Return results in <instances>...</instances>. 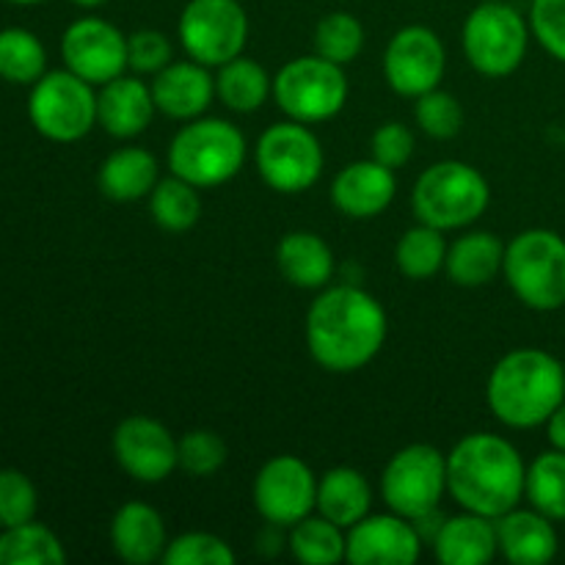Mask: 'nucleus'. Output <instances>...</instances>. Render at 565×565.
<instances>
[{
  "label": "nucleus",
  "instance_id": "29",
  "mask_svg": "<svg viewBox=\"0 0 565 565\" xmlns=\"http://www.w3.org/2000/svg\"><path fill=\"white\" fill-rule=\"evenodd\" d=\"M64 561V544L44 524L25 522L0 533V565H61Z\"/></svg>",
  "mask_w": 565,
  "mask_h": 565
},
{
  "label": "nucleus",
  "instance_id": "9",
  "mask_svg": "<svg viewBox=\"0 0 565 565\" xmlns=\"http://www.w3.org/2000/svg\"><path fill=\"white\" fill-rule=\"evenodd\" d=\"M447 494V456L434 445H408L390 458L381 475L386 508L408 522L430 519Z\"/></svg>",
  "mask_w": 565,
  "mask_h": 565
},
{
  "label": "nucleus",
  "instance_id": "38",
  "mask_svg": "<svg viewBox=\"0 0 565 565\" xmlns=\"http://www.w3.org/2000/svg\"><path fill=\"white\" fill-rule=\"evenodd\" d=\"M39 508L36 486L20 469H0V527L33 522Z\"/></svg>",
  "mask_w": 565,
  "mask_h": 565
},
{
  "label": "nucleus",
  "instance_id": "39",
  "mask_svg": "<svg viewBox=\"0 0 565 565\" xmlns=\"http://www.w3.org/2000/svg\"><path fill=\"white\" fill-rule=\"evenodd\" d=\"M226 463V441L213 430H188L180 439V469L191 478H210Z\"/></svg>",
  "mask_w": 565,
  "mask_h": 565
},
{
  "label": "nucleus",
  "instance_id": "40",
  "mask_svg": "<svg viewBox=\"0 0 565 565\" xmlns=\"http://www.w3.org/2000/svg\"><path fill=\"white\" fill-rule=\"evenodd\" d=\"M171 55H174V47L163 31L141 28L127 36V66L136 75H158L174 61Z\"/></svg>",
  "mask_w": 565,
  "mask_h": 565
},
{
  "label": "nucleus",
  "instance_id": "20",
  "mask_svg": "<svg viewBox=\"0 0 565 565\" xmlns=\"http://www.w3.org/2000/svg\"><path fill=\"white\" fill-rule=\"evenodd\" d=\"M152 86L130 75H119L99 86L97 125L114 138H136L154 119Z\"/></svg>",
  "mask_w": 565,
  "mask_h": 565
},
{
  "label": "nucleus",
  "instance_id": "36",
  "mask_svg": "<svg viewBox=\"0 0 565 565\" xmlns=\"http://www.w3.org/2000/svg\"><path fill=\"white\" fill-rule=\"evenodd\" d=\"M414 119L425 136L436 138V141H450L461 132L463 108L450 92L430 88V92L419 94L414 103Z\"/></svg>",
  "mask_w": 565,
  "mask_h": 565
},
{
  "label": "nucleus",
  "instance_id": "5",
  "mask_svg": "<svg viewBox=\"0 0 565 565\" xmlns=\"http://www.w3.org/2000/svg\"><path fill=\"white\" fill-rule=\"evenodd\" d=\"M169 169L199 191L230 182L246 160V138L226 119H191L169 143Z\"/></svg>",
  "mask_w": 565,
  "mask_h": 565
},
{
  "label": "nucleus",
  "instance_id": "43",
  "mask_svg": "<svg viewBox=\"0 0 565 565\" xmlns=\"http://www.w3.org/2000/svg\"><path fill=\"white\" fill-rule=\"evenodd\" d=\"M546 436H550L555 450L565 452V401L557 406V412L546 419Z\"/></svg>",
  "mask_w": 565,
  "mask_h": 565
},
{
  "label": "nucleus",
  "instance_id": "22",
  "mask_svg": "<svg viewBox=\"0 0 565 565\" xmlns=\"http://www.w3.org/2000/svg\"><path fill=\"white\" fill-rule=\"evenodd\" d=\"M110 546L130 565L163 561L169 546L163 516L147 502H125L110 522Z\"/></svg>",
  "mask_w": 565,
  "mask_h": 565
},
{
  "label": "nucleus",
  "instance_id": "10",
  "mask_svg": "<svg viewBox=\"0 0 565 565\" xmlns=\"http://www.w3.org/2000/svg\"><path fill=\"white\" fill-rule=\"evenodd\" d=\"M28 116L39 136L58 143H75L97 125L94 86L70 70L44 72L31 86Z\"/></svg>",
  "mask_w": 565,
  "mask_h": 565
},
{
  "label": "nucleus",
  "instance_id": "25",
  "mask_svg": "<svg viewBox=\"0 0 565 565\" xmlns=\"http://www.w3.org/2000/svg\"><path fill=\"white\" fill-rule=\"evenodd\" d=\"M315 511L334 522L337 527L351 530L373 511V489L359 469L334 467L318 478V508Z\"/></svg>",
  "mask_w": 565,
  "mask_h": 565
},
{
  "label": "nucleus",
  "instance_id": "16",
  "mask_svg": "<svg viewBox=\"0 0 565 565\" xmlns=\"http://www.w3.org/2000/svg\"><path fill=\"white\" fill-rule=\"evenodd\" d=\"M114 456L138 483H163L180 469V439L152 417H127L114 430Z\"/></svg>",
  "mask_w": 565,
  "mask_h": 565
},
{
  "label": "nucleus",
  "instance_id": "12",
  "mask_svg": "<svg viewBox=\"0 0 565 565\" xmlns=\"http://www.w3.org/2000/svg\"><path fill=\"white\" fill-rule=\"evenodd\" d=\"M177 36L188 58L224 66L246 50L248 14L241 0H188L177 22Z\"/></svg>",
  "mask_w": 565,
  "mask_h": 565
},
{
  "label": "nucleus",
  "instance_id": "42",
  "mask_svg": "<svg viewBox=\"0 0 565 565\" xmlns=\"http://www.w3.org/2000/svg\"><path fill=\"white\" fill-rule=\"evenodd\" d=\"M414 154V132L401 121H384L370 138V158L386 169H403Z\"/></svg>",
  "mask_w": 565,
  "mask_h": 565
},
{
  "label": "nucleus",
  "instance_id": "17",
  "mask_svg": "<svg viewBox=\"0 0 565 565\" xmlns=\"http://www.w3.org/2000/svg\"><path fill=\"white\" fill-rule=\"evenodd\" d=\"M423 555V533L397 513H367L345 530V561L353 565H412Z\"/></svg>",
  "mask_w": 565,
  "mask_h": 565
},
{
  "label": "nucleus",
  "instance_id": "2",
  "mask_svg": "<svg viewBox=\"0 0 565 565\" xmlns=\"http://www.w3.org/2000/svg\"><path fill=\"white\" fill-rule=\"evenodd\" d=\"M527 463L497 434H469L447 452V494L469 513L500 519L524 500Z\"/></svg>",
  "mask_w": 565,
  "mask_h": 565
},
{
  "label": "nucleus",
  "instance_id": "13",
  "mask_svg": "<svg viewBox=\"0 0 565 565\" xmlns=\"http://www.w3.org/2000/svg\"><path fill=\"white\" fill-rule=\"evenodd\" d=\"M254 508L274 527H292L318 508V478L298 456H276L254 478Z\"/></svg>",
  "mask_w": 565,
  "mask_h": 565
},
{
  "label": "nucleus",
  "instance_id": "35",
  "mask_svg": "<svg viewBox=\"0 0 565 565\" xmlns=\"http://www.w3.org/2000/svg\"><path fill=\"white\" fill-rule=\"evenodd\" d=\"M364 47V28L348 11H331L315 28V53L345 66L359 58Z\"/></svg>",
  "mask_w": 565,
  "mask_h": 565
},
{
  "label": "nucleus",
  "instance_id": "1",
  "mask_svg": "<svg viewBox=\"0 0 565 565\" xmlns=\"http://www.w3.org/2000/svg\"><path fill=\"white\" fill-rule=\"evenodd\" d=\"M386 342V312L362 287H329L307 312V348L329 373L367 367Z\"/></svg>",
  "mask_w": 565,
  "mask_h": 565
},
{
  "label": "nucleus",
  "instance_id": "28",
  "mask_svg": "<svg viewBox=\"0 0 565 565\" xmlns=\"http://www.w3.org/2000/svg\"><path fill=\"white\" fill-rule=\"evenodd\" d=\"M215 94L221 103L235 114H254L265 105V99L274 94V77L265 72L263 64L254 58L237 55V58L226 61L218 66V77H215Z\"/></svg>",
  "mask_w": 565,
  "mask_h": 565
},
{
  "label": "nucleus",
  "instance_id": "27",
  "mask_svg": "<svg viewBox=\"0 0 565 565\" xmlns=\"http://www.w3.org/2000/svg\"><path fill=\"white\" fill-rule=\"evenodd\" d=\"M97 185L114 202H138L158 185V160L141 147L116 149L99 166Z\"/></svg>",
  "mask_w": 565,
  "mask_h": 565
},
{
  "label": "nucleus",
  "instance_id": "33",
  "mask_svg": "<svg viewBox=\"0 0 565 565\" xmlns=\"http://www.w3.org/2000/svg\"><path fill=\"white\" fill-rule=\"evenodd\" d=\"M47 72V53L28 28L0 31V77L14 86H33Z\"/></svg>",
  "mask_w": 565,
  "mask_h": 565
},
{
  "label": "nucleus",
  "instance_id": "31",
  "mask_svg": "<svg viewBox=\"0 0 565 565\" xmlns=\"http://www.w3.org/2000/svg\"><path fill=\"white\" fill-rule=\"evenodd\" d=\"M447 241L445 232L436 230V226L417 224L412 230L403 232V237L397 241L395 248V263L406 279L425 281L434 279L447 263Z\"/></svg>",
  "mask_w": 565,
  "mask_h": 565
},
{
  "label": "nucleus",
  "instance_id": "23",
  "mask_svg": "<svg viewBox=\"0 0 565 565\" xmlns=\"http://www.w3.org/2000/svg\"><path fill=\"white\" fill-rule=\"evenodd\" d=\"M436 561L445 565H486L500 555L497 522L480 513L463 511L445 519L434 533Z\"/></svg>",
  "mask_w": 565,
  "mask_h": 565
},
{
  "label": "nucleus",
  "instance_id": "32",
  "mask_svg": "<svg viewBox=\"0 0 565 565\" xmlns=\"http://www.w3.org/2000/svg\"><path fill=\"white\" fill-rule=\"evenodd\" d=\"M290 544L292 557L298 563L307 565H337L345 561V530L337 527L326 516H312L296 522L290 527Z\"/></svg>",
  "mask_w": 565,
  "mask_h": 565
},
{
  "label": "nucleus",
  "instance_id": "34",
  "mask_svg": "<svg viewBox=\"0 0 565 565\" xmlns=\"http://www.w3.org/2000/svg\"><path fill=\"white\" fill-rule=\"evenodd\" d=\"M524 497L530 508L550 516L552 522H565V452H541L527 467Z\"/></svg>",
  "mask_w": 565,
  "mask_h": 565
},
{
  "label": "nucleus",
  "instance_id": "7",
  "mask_svg": "<svg viewBox=\"0 0 565 565\" xmlns=\"http://www.w3.org/2000/svg\"><path fill=\"white\" fill-rule=\"evenodd\" d=\"M530 25L505 0H480L463 22L467 61L486 77H508L527 58Z\"/></svg>",
  "mask_w": 565,
  "mask_h": 565
},
{
  "label": "nucleus",
  "instance_id": "4",
  "mask_svg": "<svg viewBox=\"0 0 565 565\" xmlns=\"http://www.w3.org/2000/svg\"><path fill=\"white\" fill-rule=\"evenodd\" d=\"M491 188L475 166L461 160H441L417 177L412 210L419 224L441 232L475 224L489 210Z\"/></svg>",
  "mask_w": 565,
  "mask_h": 565
},
{
  "label": "nucleus",
  "instance_id": "14",
  "mask_svg": "<svg viewBox=\"0 0 565 565\" xmlns=\"http://www.w3.org/2000/svg\"><path fill=\"white\" fill-rule=\"evenodd\" d=\"M445 70V42L428 25L401 28L384 50L386 86L401 97L417 99L419 94L439 88Z\"/></svg>",
  "mask_w": 565,
  "mask_h": 565
},
{
  "label": "nucleus",
  "instance_id": "3",
  "mask_svg": "<svg viewBox=\"0 0 565 565\" xmlns=\"http://www.w3.org/2000/svg\"><path fill=\"white\" fill-rule=\"evenodd\" d=\"M491 414L516 430L539 428L565 401V364L539 348H519L494 364L486 386Z\"/></svg>",
  "mask_w": 565,
  "mask_h": 565
},
{
  "label": "nucleus",
  "instance_id": "21",
  "mask_svg": "<svg viewBox=\"0 0 565 565\" xmlns=\"http://www.w3.org/2000/svg\"><path fill=\"white\" fill-rule=\"evenodd\" d=\"M497 522V544L500 555L513 565H544L555 561L557 555V530L555 522L535 508L522 511L513 508L505 516L494 519Z\"/></svg>",
  "mask_w": 565,
  "mask_h": 565
},
{
  "label": "nucleus",
  "instance_id": "6",
  "mask_svg": "<svg viewBox=\"0 0 565 565\" xmlns=\"http://www.w3.org/2000/svg\"><path fill=\"white\" fill-rule=\"evenodd\" d=\"M513 296L535 312L565 307V241L552 230L519 232L502 265Z\"/></svg>",
  "mask_w": 565,
  "mask_h": 565
},
{
  "label": "nucleus",
  "instance_id": "11",
  "mask_svg": "<svg viewBox=\"0 0 565 565\" xmlns=\"http://www.w3.org/2000/svg\"><path fill=\"white\" fill-rule=\"evenodd\" d=\"M257 171L279 193H303L323 174V147L301 121H279L259 136L254 147Z\"/></svg>",
  "mask_w": 565,
  "mask_h": 565
},
{
  "label": "nucleus",
  "instance_id": "37",
  "mask_svg": "<svg viewBox=\"0 0 565 565\" xmlns=\"http://www.w3.org/2000/svg\"><path fill=\"white\" fill-rule=\"evenodd\" d=\"M166 565H232L235 552L213 533H182L169 541L163 552Z\"/></svg>",
  "mask_w": 565,
  "mask_h": 565
},
{
  "label": "nucleus",
  "instance_id": "41",
  "mask_svg": "<svg viewBox=\"0 0 565 565\" xmlns=\"http://www.w3.org/2000/svg\"><path fill=\"white\" fill-rule=\"evenodd\" d=\"M530 31L552 58L565 64V0H533Z\"/></svg>",
  "mask_w": 565,
  "mask_h": 565
},
{
  "label": "nucleus",
  "instance_id": "19",
  "mask_svg": "<svg viewBox=\"0 0 565 565\" xmlns=\"http://www.w3.org/2000/svg\"><path fill=\"white\" fill-rule=\"evenodd\" d=\"M152 97L160 114L177 121L199 119L215 97V77L199 61H171L152 81Z\"/></svg>",
  "mask_w": 565,
  "mask_h": 565
},
{
  "label": "nucleus",
  "instance_id": "18",
  "mask_svg": "<svg viewBox=\"0 0 565 565\" xmlns=\"http://www.w3.org/2000/svg\"><path fill=\"white\" fill-rule=\"evenodd\" d=\"M397 191L395 171L379 160H356L348 163L331 182V202L348 218H375L392 204Z\"/></svg>",
  "mask_w": 565,
  "mask_h": 565
},
{
  "label": "nucleus",
  "instance_id": "26",
  "mask_svg": "<svg viewBox=\"0 0 565 565\" xmlns=\"http://www.w3.org/2000/svg\"><path fill=\"white\" fill-rule=\"evenodd\" d=\"M505 265V243L494 232H469L447 248L445 270L452 285L483 287L500 276Z\"/></svg>",
  "mask_w": 565,
  "mask_h": 565
},
{
  "label": "nucleus",
  "instance_id": "8",
  "mask_svg": "<svg viewBox=\"0 0 565 565\" xmlns=\"http://www.w3.org/2000/svg\"><path fill=\"white\" fill-rule=\"evenodd\" d=\"M274 99L287 119L320 125L345 108L348 77L340 64L323 55H301L274 75Z\"/></svg>",
  "mask_w": 565,
  "mask_h": 565
},
{
  "label": "nucleus",
  "instance_id": "30",
  "mask_svg": "<svg viewBox=\"0 0 565 565\" xmlns=\"http://www.w3.org/2000/svg\"><path fill=\"white\" fill-rule=\"evenodd\" d=\"M149 213L163 232H171V235L188 232L191 226H196L199 215H202L199 188L174 174L169 180H158V185L149 193Z\"/></svg>",
  "mask_w": 565,
  "mask_h": 565
},
{
  "label": "nucleus",
  "instance_id": "44",
  "mask_svg": "<svg viewBox=\"0 0 565 565\" xmlns=\"http://www.w3.org/2000/svg\"><path fill=\"white\" fill-rule=\"evenodd\" d=\"M75 6H81V9H97V6H103L105 0H72Z\"/></svg>",
  "mask_w": 565,
  "mask_h": 565
},
{
  "label": "nucleus",
  "instance_id": "15",
  "mask_svg": "<svg viewBox=\"0 0 565 565\" xmlns=\"http://www.w3.org/2000/svg\"><path fill=\"white\" fill-rule=\"evenodd\" d=\"M61 58L66 70L88 81L92 86H105L127 70V36L108 20L81 17L61 36Z\"/></svg>",
  "mask_w": 565,
  "mask_h": 565
},
{
  "label": "nucleus",
  "instance_id": "24",
  "mask_svg": "<svg viewBox=\"0 0 565 565\" xmlns=\"http://www.w3.org/2000/svg\"><path fill=\"white\" fill-rule=\"evenodd\" d=\"M276 265L292 287L323 290L334 274V252L315 232H290L276 246Z\"/></svg>",
  "mask_w": 565,
  "mask_h": 565
},
{
  "label": "nucleus",
  "instance_id": "45",
  "mask_svg": "<svg viewBox=\"0 0 565 565\" xmlns=\"http://www.w3.org/2000/svg\"><path fill=\"white\" fill-rule=\"evenodd\" d=\"M6 3H14V6H36V3H44V0H6Z\"/></svg>",
  "mask_w": 565,
  "mask_h": 565
}]
</instances>
